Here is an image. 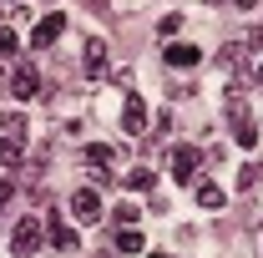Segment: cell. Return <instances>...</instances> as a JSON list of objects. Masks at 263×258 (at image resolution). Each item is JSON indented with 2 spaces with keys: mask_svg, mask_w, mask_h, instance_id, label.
<instances>
[{
  "mask_svg": "<svg viewBox=\"0 0 263 258\" xmlns=\"http://www.w3.org/2000/svg\"><path fill=\"white\" fill-rule=\"evenodd\" d=\"M10 243H15V253H21V258H31L35 248L46 243V228L35 223V218H21V223H15V238H10Z\"/></svg>",
  "mask_w": 263,
  "mask_h": 258,
  "instance_id": "obj_1",
  "label": "cell"
},
{
  "mask_svg": "<svg viewBox=\"0 0 263 258\" xmlns=\"http://www.w3.org/2000/svg\"><path fill=\"white\" fill-rule=\"evenodd\" d=\"M122 132H132V137L147 132V101L137 97V91H127V101H122Z\"/></svg>",
  "mask_w": 263,
  "mask_h": 258,
  "instance_id": "obj_2",
  "label": "cell"
},
{
  "mask_svg": "<svg viewBox=\"0 0 263 258\" xmlns=\"http://www.w3.org/2000/svg\"><path fill=\"white\" fill-rule=\"evenodd\" d=\"M71 213H76V223H101V197H97V188H76Z\"/></svg>",
  "mask_w": 263,
  "mask_h": 258,
  "instance_id": "obj_3",
  "label": "cell"
},
{
  "mask_svg": "<svg viewBox=\"0 0 263 258\" xmlns=\"http://www.w3.org/2000/svg\"><path fill=\"white\" fill-rule=\"evenodd\" d=\"M61 31H66V15H61V10H51V15L31 31V46H35V51H46V46H56V35H61Z\"/></svg>",
  "mask_w": 263,
  "mask_h": 258,
  "instance_id": "obj_4",
  "label": "cell"
},
{
  "mask_svg": "<svg viewBox=\"0 0 263 258\" xmlns=\"http://www.w3.org/2000/svg\"><path fill=\"white\" fill-rule=\"evenodd\" d=\"M10 91H15V101H35V91H41V76H35V66H15V76H10Z\"/></svg>",
  "mask_w": 263,
  "mask_h": 258,
  "instance_id": "obj_5",
  "label": "cell"
},
{
  "mask_svg": "<svg viewBox=\"0 0 263 258\" xmlns=\"http://www.w3.org/2000/svg\"><path fill=\"white\" fill-rule=\"evenodd\" d=\"M162 61H167V66H177V71H187V66L202 61V51H197V46H187V41H172V46L162 51Z\"/></svg>",
  "mask_w": 263,
  "mask_h": 258,
  "instance_id": "obj_6",
  "label": "cell"
},
{
  "mask_svg": "<svg viewBox=\"0 0 263 258\" xmlns=\"http://www.w3.org/2000/svg\"><path fill=\"white\" fill-rule=\"evenodd\" d=\"M172 177L177 182H197V147H177L172 152Z\"/></svg>",
  "mask_w": 263,
  "mask_h": 258,
  "instance_id": "obj_7",
  "label": "cell"
},
{
  "mask_svg": "<svg viewBox=\"0 0 263 258\" xmlns=\"http://www.w3.org/2000/svg\"><path fill=\"white\" fill-rule=\"evenodd\" d=\"M193 197H197V208H208V213H218V208L228 202L223 188H218V182H208V177H197V182H193Z\"/></svg>",
  "mask_w": 263,
  "mask_h": 258,
  "instance_id": "obj_8",
  "label": "cell"
},
{
  "mask_svg": "<svg viewBox=\"0 0 263 258\" xmlns=\"http://www.w3.org/2000/svg\"><path fill=\"white\" fill-rule=\"evenodd\" d=\"M51 243H56L61 253H76V248H81L76 228H66V223H61V213H51Z\"/></svg>",
  "mask_w": 263,
  "mask_h": 258,
  "instance_id": "obj_9",
  "label": "cell"
},
{
  "mask_svg": "<svg viewBox=\"0 0 263 258\" xmlns=\"http://www.w3.org/2000/svg\"><path fill=\"white\" fill-rule=\"evenodd\" d=\"M81 66H86V76H106V41H86Z\"/></svg>",
  "mask_w": 263,
  "mask_h": 258,
  "instance_id": "obj_10",
  "label": "cell"
},
{
  "mask_svg": "<svg viewBox=\"0 0 263 258\" xmlns=\"http://www.w3.org/2000/svg\"><path fill=\"white\" fill-rule=\"evenodd\" d=\"M21 157H26V147H21V137H0V167H15Z\"/></svg>",
  "mask_w": 263,
  "mask_h": 258,
  "instance_id": "obj_11",
  "label": "cell"
},
{
  "mask_svg": "<svg viewBox=\"0 0 263 258\" xmlns=\"http://www.w3.org/2000/svg\"><path fill=\"white\" fill-rule=\"evenodd\" d=\"M81 157L91 162V167H111V162H117V147H86Z\"/></svg>",
  "mask_w": 263,
  "mask_h": 258,
  "instance_id": "obj_12",
  "label": "cell"
},
{
  "mask_svg": "<svg viewBox=\"0 0 263 258\" xmlns=\"http://www.w3.org/2000/svg\"><path fill=\"white\" fill-rule=\"evenodd\" d=\"M127 188H137V193H147V188H157V177H152L147 167H132V172H127Z\"/></svg>",
  "mask_w": 263,
  "mask_h": 258,
  "instance_id": "obj_13",
  "label": "cell"
},
{
  "mask_svg": "<svg viewBox=\"0 0 263 258\" xmlns=\"http://www.w3.org/2000/svg\"><path fill=\"white\" fill-rule=\"evenodd\" d=\"M117 248H122V253H142V233H137V228H122V233H117Z\"/></svg>",
  "mask_w": 263,
  "mask_h": 258,
  "instance_id": "obj_14",
  "label": "cell"
},
{
  "mask_svg": "<svg viewBox=\"0 0 263 258\" xmlns=\"http://www.w3.org/2000/svg\"><path fill=\"white\" fill-rule=\"evenodd\" d=\"M137 218H142V213H137L132 202H117V223H122V228H137Z\"/></svg>",
  "mask_w": 263,
  "mask_h": 258,
  "instance_id": "obj_15",
  "label": "cell"
},
{
  "mask_svg": "<svg viewBox=\"0 0 263 258\" xmlns=\"http://www.w3.org/2000/svg\"><path fill=\"white\" fill-rule=\"evenodd\" d=\"M0 127H5V137H21V132H26V117H21V112H10Z\"/></svg>",
  "mask_w": 263,
  "mask_h": 258,
  "instance_id": "obj_16",
  "label": "cell"
},
{
  "mask_svg": "<svg viewBox=\"0 0 263 258\" xmlns=\"http://www.w3.org/2000/svg\"><path fill=\"white\" fill-rule=\"evenodd\" d=\"M5 56H15V31L0 26V61H5Z\"/></svg>",
  "mask_w": 263,
  "mask_h": 258,
  "instance_id": "obj_17",
  "label": "cell"
},
{
  "mask_svg": "<svg viewBox=\"0 0 263 258\" xmlns=\"http://www.w3.org/2000/svg\"><path fill=\"white\" fill-rule=\"evenodd\" d=\"M177 26H182V15H162V26H157V31H162V35H177Z\"/></svg>",
  "mask_w": 263,
  "mask_h": 258,
  "instance_id": "obj_18",
  "label": "cell"
},
{
  "mask_svg": "<svg viewBox=\"0 0 263 258\" xmlns=\"http://www.w3.org/2000/svg\"><path fill=\"white\" fill-rule=\"evenodd\" d=\"M5 202H10V182H0V208H5Z\"/></svg>",
  "mask_w": 263,
  "mask_h": 258,
  "instance_id": "obj_19",
  "label": "cell"
},
{
  "mask_svg": "<svg viewBox=\"0 0 263 258\" xmlns=\"http://www.w3.org/2000/svg\"><path fill=\"white\" fill-rule=\"evenodd\" d=\"M233 5H238V10H253V5H258V0H233Z\"/></svg>",
  "mask_w": 263,
  "mask_h": 258,
  "instance_id": "obj_20",
  "label": "cell"
},
{
  "mask_svg": "<svg viewBox=\"0 0 263 258\" xmlns=\"http://www.w3.org/2000/svg\"><path fill=\"white\" fill-rule=\"evenodd\" d=\"M253 41H263V31H258V35H253Z\"/></svg>",
  "mask_w": 263,
  "mask_h": 258,
  "instance_id": "obj_21",
  "label": "cell"
},
{
  "mask_svg": "<svg viewBox=\"0 0 263 258\" xmlns=\"http://www.w3.org/2000/svg\"><path fill=\"white\" fill-rule=\"evenodd\" d=\"M258 81H263V66H258Z\"/></svg>",
  "mask_w": 263,
  "mask_h": 258,
  "instance_id": "obj_22",
  "label": "cell"
},
{
  "mask_svg": "<svg viewBox=\"0 0 263 258\" xmlns=\"http://www.w3.org/2000/svg\"><path fill=\"white\" fill-rule=\"evenodd\" d=\"M152 258H167V253H152Z\"/></svg>",
  "mask_w": 263,
  "mask_h": 258,
  "instance_id": "obj_23",
  "label": "cell"
},
{
  "mask_svg": "<svg viewBox=\"0 0 263 258\" xmlns=\"http://www.w3.org/2000/svg\"><path fill=\"white\" fill-rule=\"evenodd\" d=\"M213 5H223V0H213Z\"/></svg>",
  "mask_w": 263,
  "mask_h": 258,
  "instance_id": "obj_24",
  "label": "cell"
},
{
  "mask_svg": "<svg viewBox=\"0 0 263 258\" xmlns=\"http://www.w3.org/2000/svg\"><path fill=\"white\" fill-rule=\"evenodd\" d=\"M5 5H10V0H5Z\"/></svg>",
  "mask_w": 263,
  "mask_h": 258,
  "instance_id": "obj_25",
  "label": "cell"
}]
</instances>
